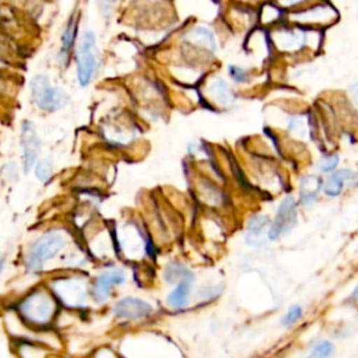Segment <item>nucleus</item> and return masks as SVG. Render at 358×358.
<instances>
[{
    "instance_id": "1",
    "label": "nucleus",
    "mask_w": 358,
    "mask_h": 358,
    "mask_svg": "<svg viewBox=\"0 0 358 358\" xmlns=\"http://www.w3.org/2000/svg\"><path fill=\"white\" fill-rule=\"evenodd\" d=\"M70 238L64 229L49 228L39 234L25 249L22 266L27 274H39L46 264L60 256L69 246Z\"/></svg>"
},
{
    "instance_id": "2",
    "label": "nucleus",
    "mask_w": 358,
    "mask_h": 358,
    "mask_svg": "<svg viewBox=\"0 0 358 358\" xmlns=\"http://www.w3.org/2000/svg\"><path fill=\"white\" fill-rule=\"evenodd\" d=\"M57 303V299L49 288L38 287L15 302V315L27 326L32 329H43L55 320Z\"/></svg>"
},
{
    "instance_id": "3",
    "label": "nucleus",
    "mask_w": 358,
    "mask_h": 358,
    "mask_svg": "<svg viewBox=\"0 0 358 358\" xmlns=\"http://www.w3.org/2000/svg\"><path fill=\"white\" fill-rule=\"evenodd\" d=\"M48 288L60 305L70 309L88 308V301L92 299L91 282L78 274L55 277L49 281Z\"/></svg>"
},
{
    "instance_id": "4",
    "label": "nucleus",
    "mask_w": 358,
    "mask_h": 358,
    "mask_svg": "<svg viewBox=\"0 0 358 358\" xmlns=\"http://www.w3.org/2000/svg\"><path fill=\"white\" fill-rule=\"evenodd\" d=\"M270 42L281 53H298L320 45V32L302 25H280L270 32Z\"/></svg>"
},
{
    "instance_id": "5",
    "label": "nucleus",
    "mask_w": 358,
    "mask_h": 358,
    "mask_svg": "<svg viewBox=\"0 0 358 358\" xmlns=\"http://www.w3.org/2000/svg\"><path fill=\"white\" fill-rule=\"evenodd\" d=\"M77 60V78L81 87H87L99 64V52L96 46L95 34L88 31L83 35L76 52Z\"/></svg>"
},
{
    "instance_id": "6",
    "label": "nucleus",
    "mask_w": 358,
    "mask_h": 358,
    "mask_svg": "<svg viewBox=\"0 0 358 358\" xmlns=\"http://www.w3.org/2000/svg\"><path fill=\"white\" fill-rule=\"evenodd\" d=\"M31 94L35 105L48 112H55L67 103L69 98L63 88L55 87L49 83V78L43 74L35 76L29 84Z\"/></svg>"
},
{
    "instance_id": "7",
    "label": "nucleus",
    "mask_w": 358,
    "mask_h": 358,
    "mask_svg": "<svg viewBox=\"0 0 358 358\" xmlns=\"http://www.w3.org/2000/svg\"><path fill=\"white\" fill-rule=\"evenodd\" d=\"M127 280V273L123 267L120 266H108L103 267L92 280L91 282V295L92 301L98 305L105 303L113 289L116 287H120L126 282Z\"/></svg>"
},
{
    "instance_id": "8",
    "label": "nucleus",
    "mask_w": 358,
    "mask_h": 358,
    "mask_svg": "<svg viewBox=\"0 0 358 358\" xmlns=\"http://www.w3.org/2000/svg\"><path fill=\"white\" fill-rule=\"evenodd\" d=\"M338 13L329 3H316L302 10H295L288 14V20L291 24L302 25V27H313V25H331L337 21Z\"/></svg>"
},
{
    "instance_id": "9",
    "label": "nucleus",
    "mask_w": 358,
    "mask_h": 358,
    "mask_svg": "<svg viewBox=\"0 0 358 358\" xmlns=\"http://www.w3.org/2000/svg\"><path fill=\"white\" fill-rule=\"evenodd\" d=\"M298 222V204L294 196H285L274 215V220L270 224L267 238L270 241H277L281 236L289 234Z\"/></svg>"
},
{
    "instance_id": "10",
    "label": "nucleus",
    "mask_w": 358,
    "mask_h": 358,
    "mask_svg": "<svg viewBox=\"0 0 358 358\" xmlns=\"http://www.w3.org/2000/svg\"><path fill=\"white\" fill-rule=\"evenodd\" d=\"M110 310L117 320L126 323H136L148 319L154 312V306L143 298L127 295L115 301Z\"/></svg>"
},
{
    "instance_id": "11",
    "label": "nucleus",
    "mask_w": 358,
    "mask_h": 358,
    "mask_svg": "<svg viewBox=\"0 0 358 358\" xmlns=\"http://www.w3.org/2000/svg\"><path fill=\"white\" fill-rule=\"evenodd\" d=\"M41 138L32 122L25 120L21 126V166L22 172L29 173L39 159Z\"/></svg>"
},
{
    "instance_id": "12",
    "label": "nucleus",
    "mask_w": 358,
    "mask_h": 358,
    "mask_svg": "<svg viewBox=\"0 0 358 358\" xmlns=\"http://www.w3.org/2000/svg\"><path fill=\"white\" fill-rule=\"evenodd\" d=\"M358 185V173L352 169H336L330 172L323 182V193L329 197L340 196L345 189Z\"/></svg>"
},
{
    "instance_id": "13",
    "label": "nucleus",
    "mask_w": 358,
    "mask_h": 358,
    "mask_svg": "<svg viewBox=\"0 0 358 358\" xmlns=\"http://www.w3.org/2000/svg\"><path fill=\"white\" fill-rule=\"evenodd\" d=\"M270 218L264 214H253L246 221L245 227V242L249 246L259 248L262 246L267 238V232L270 228Z\"/></svg>"
},
{
    "instance_id": "14",
    "label": "nucleus",
    "mask_w": 358,
    "mask_h": 358,
    "mask_svg": "<svg viewBox=\"0 0 358 358\" xmlns=\"http://www.w3.org/2000/svg\"><path fill=\"white\" fill-rule=\"evenodd\" d=\"M196 277H189L178 284L172 285L171 291L165 296V305L172 310H182L190 303L193 282Z\"/></svg>"
},
{
    "instance_id": "15",
    "label": "nucleus",
    "mask_w": 358,
    "mask_h": 358,
    "mask_svg": "<svg viewBox=\"0 0 358 358\" xmlns=\"http://www.w3.org/2000/svg\"><path fill=\"white\" fill-rule=\"evenodd\" d=\"M207 92L210 98L221 106H228L235 101L232 88L222 77H213L207 84Z\"/></svg>"
},
{
    "instance_id": "16",
    "label": "nucleus",
    "mask_w": 358,
    "mask_h": 358,
    "mask_svg": "<svg viewBox=\"0 0 358 358\" xmlns=\"http://www.w3.org/2000/svg\"><path fill=\"white\" fill-rule=\"evenodd\" d=\"M323 187V182L317 175H305L299 182V200L303 206L312 204L320 189Z\"/></svg>"
},
{
    "instance_id": "17",
    "label": "nucleus",
    "mask_w": 358,
    "mask_h": 358,
    "mask_svg": "<svg viewBox=\"0 0 358 358\" xmlns=\"http://www.w3.org/2000/svg\"><path fill=\"white\" fill-rule=\"evenodd\" d=\"M189 277H196V275L186 264L179 262H169L162 268V280L168 285H175L179 281Z\"/></svg>"
},
{
    "instance_id": "18",
    "label": "nucleus",
    "mask_w": 358,
    "mask_h": 358,
    "mask_svg": "<svg viewBox=\"0 0 358 358\" xmlns=\"http://www.w3.org/2000/svg\"><path fill=\"white\" fill-rule=\"evenodd\" d=\"M186 38L192 42L196 43L199 46H203L208 50H215L217 49V42H215V36L213 34L211 29L206 28V27H194L193 29H190L186 35Z\"/></svg>"
},
{
    "instance_id": "19",
    "label": "nucleus",
    "mask_w": 358,
    "mask_h": 358,
    "mask_svg": "<svg viewBox=\"0 0 358 358\" xmlns=\"http://www.w3.org/2000/svg\"><path fill=\"white\" fill-rule=\"evenodd\" d=\"M288 131L299 138H303L308 136L309 133V123L308 119L305 117V115L302 113H296V115H291L288 119V124H287Z\"/></svg>"
},
{
    "instance_id": "20",
    "label": "nucleus",
    "mask_w": 358,
    "mask_h": 358,
    "mask_svg": "<svg viewBox=\"0 0 358 358\" xmlns=\"http://www.w3.org/2000/svg\"><path fill=\"white\" fill-rule=\"evenodd\" d=\"M76 32H77V25L74 22V20H71L69 27L66 28L63 36H62V49H60V53H59V59L63 63H66V60L69 57V53L73 48V43H74V39H76Z\"/></svg>"
},
{
    "instance_id": "21",
    "label": "nucleus",
    "mask_w": 358,
    "mask_h": 358,
    "mask_svg": "<svg viewBox=\"0 0 358 358\" xmlns=\"http://www.w3.org/2000/svg\"><path fill=\"white\" fill-rule=\"evenodd\" d=\"M334 352H336L334 343L329 340H322L309 351L306 358H331Z\"/></svg>"
},
{
    "instance_id": "22",
    "label": "nucleus",
    "mask_w": 358,
    "mask_h": 358,
    "mask_svg": "<svg viewBox=\"0 0 358 358\" xmlns=\"http://www.w3.org/2000/svg\"><path fill=\"white\" fill-rule=\"evenodd\" d=\"M282 8L280 6L274 4H264L263 8L260 10V21L263 25H271L280 21Z\"/></svg>"
},
{
    "instance_id": "23",
    "label": "nucleus",
    "mask_w": 358,
    "mask_h": 358,
    "mask_svg": "<svg viewBox=\"0 0 358 358\" xmlns=\"http://www.w3.org/2000/svg\"><path fill=\"white\" fill-rule=\"evenodd\" d=\"M34 172H35V178L39 182L46 183L52 178V175H53L52 161L49 158H39L38 162L34 166Z\"/></svg>"
},
{
    "instance_id": "24",
    "label": "nucleus",
    "mask_w": 358,
    "mask_h": 358,
    "mask_svg": "<svg viewBox=\"0 0 358 358\" xmlns=\"http://www.w3.org/2000/svg\"><path fill=\"white\" fill-rule=\"evenodd\" d=\"M302 315H303V308L301 305H291L281 319V326L289 327L295 324L302 317Z\"/></svg>"
},
{
    "instance_id": "25",
    "label": "nucleus",
    "mask_w": 358,
    "mask_h": 358,
    "mask_svg": "<svg viewBox=\"0 0 358 358\" xmlns=\"http://www.w3.org/2000/svg\"><path fill=\"white\" fill-rule=\"evenodd\" d=\"M338 154L336 152H330V154H324L320 161H319V171L323 173H330L333 171H336L337 165H338Z\"/></svg>"
},
{
    "instance_id": "26",
    "label": "nucleus",
    "mask_w": 358,
    "mask_h": 358,
    "mask_svg": "<svg viewBox=\"0 0 358 358\" xmlns=\"http://www.w3.org/2000/svg\"><path fill=\"white\" fill-rule=\"evenodd\" d=\"M228 74L231 77V80L234 83H238V84H242V83H246L249 80V70L245 69V67H241V66H236V64H231L228 66Z\"/></svg>"
},
{
    "instance_id": "27",
    "label": "nucleus",
    "mask_w": 358,
    "mask_h": 358,
    "mask_svg": "<svg viewBox=\"0 0 358 358\" xmlns=\"http://www.w3.org/2000/svg\"><path fill=\"white\" fill-rule=\"evenodd\" d=\"M308 0H275L277 6H280L281 8H289V7H295L299 6L302 3H306Z\"/></svg>"
},
{
    "instance_id": "28",
    "label": "nucleus",
    "mask_w": 358,
    "mask_h": 358,
    "mask_svg": "<svg viewBox=\"0 0 358 358\" xmlns=\"http://www.w3.org/2000/svg\"><path fill=\"white\" fill-rule=\"evenodd\" d=\"M113 4H115V0H99V7H101V10H102L103 14L110 13Z\"/></svg>"
},
{
    "instance_id": "29",
    "label": "nucleus",
    "mask_w": 358,
    "mask_h": 358,
    "mask_svg": "<svg viewBox=\"0 0 358 358\" xmlns=\"http://www.w3.org/2000/svg\"><path fill=\"white\" fill-rule=\"evenodd\" d=\"M350 96H351L354 105H355L357 109H358V83H355V84H352V85L350 87Z\"/></svg>"
},
{
    "instance_id": "30",
    "label": "nucleus",
    "mask_w": 358,
    "mask_h": 358,
    "mask_svg": "<svg viewBox=\"0 0 358 358\" xmlns=\"http://www.w3.org/2000/svg\"><path fill=\"white\" fill-rule=\"evenodd\" d=\"M6 262H7L6 256L0 255V277H1V274H3V270H4V267H6Z\"/></svg>"
},
{
    "instance_id": "31",
    "label": "nucleus",
    "mask_w": 358,
    "mask_h": 358,
    "mask_svg": "<svg viewBox=\"0 0 358 358\" xmlns=\"http://www.w3.org/2000/svg\"><path fill=\"white\" fill-rule=\"evenodd\" d=\"M357 298H358V284H357V287L354 288V291L351 294V299H357Z\"/></svg>"
}]
</instances>
